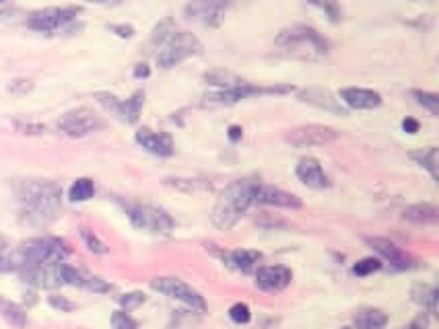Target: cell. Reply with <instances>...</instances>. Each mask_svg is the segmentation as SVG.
I'll return each instance as SVG.
<instances>
[{
	"mask_svg": "<svg viewBox=\"0 0 439 329\" xmlns=\"http://www.w3.org/2000/svg\"><path fill=\"white\" fill-rule=\"evenodd\" d=\"M295 173H297L299 181H301L303 185L312 188V190H326V188H330L328 175L324 173L320 161L314 159V157H303V159L297 163Z\"/></svg>",
	"mask_w": 439,
	"mask_h": 329,
	"instance_id": "cell-16",
	"label": "cell"
},
{
	"mask_svg": "<svg viewBox=\"0 0 439 329\" xmlns=\"http://www.w3.org/2000/svg\"><path fill=\"white\" fill-rule=\"evenodd\" d=\"M227 136H229V140H231V142H239V140H242V136H244V130H242L239 126H231V128H229V132H227Z\"/></svg>",
	"mask_w": 439,
	"mask_h": 329,
	"instance_id": "cell-41",
	"label": "cell"
},
{
	"mask_svg": "<svg viewBox=\"0 0 439 329\" xmlns=\"http://www.w3.org/2000/svg\"><path fill=\"white\" fill-rule=\"evenodd\" d=\"M167 185L175 188V190H182V192H200V190H211V183L208 181H202V179H165Z\"/></svg>",
	"mask_w": 439,
	"mask_h": 329,
	"instance_id": "cell-28",
	"label": "cell"
},
{
	"mask_svg": "<svg viewBox=\"0 0 439 329\" xmlns=\"http://www.w3.org/2000/svg\"><path fill=\"white\" fill-rule=\"evenodd\" d=\"M229 6V0H192L186 6L188 19L200 21L208 27H219L225 19V10Z\"/></svg>",
	"mask_w": 439,
	"mask_h": 329,
	"instance_id": "cell-12",
	"label": "cell"
},
{
	"mask_svg": "<svg viewBox=\"0 0 439 329\" xmlns=\"http://www.w3.org/2000/svg\"><path fill=\"white\" fill-rule=\"evenodd\" d=\"M0 2H2V0H0Z\"/></svg>",
	"mask_w": 439,
	"mask_h": 329,
	"instance_id": "cell-45",
	"label": "cell"
},
{
	"mask_svg": "<svg viewBox=\"0 0 439 329\" xmlns=\"http://www.w3.org/2000/svg\"><path fill=\"white\" fill-rule=\"evenodd\" d=\"M258 183L260 181L256 177H244V179L231 181L221 192L213 208V225L219 231H231L244 218V214L254 204V194Z\"/></svg>",
	"mask_w": 439,
	"mask_h": 329,
	"instance_id": "cell-2",
	"label": "cell"
},
{
	"mask_svg": "<svg viewBox=\"0 0 439 329\" xmlns=\"http://www.w3.org/2000/svg\"><path fill=\"white\" fill-rule=\"evenodd\" d=\"M68 253L70 251H68L66 243L62 239H56V237H37V239L25 241L19 247V251H17L21 268L25 264H58V262H66Z\"/></svg>",
	"mask_w": 439,
	"mask_h": 329,
	"instance_id": "cell-4",
	"label": "cell"
},
{
	"mask_svg": "<svg viewBox=\"0 0 439 329\" xmlns=\"http://www.w3.org/2000/svg\"><path fill=\"white\" fill-rule=\"evenodd\" d=\"M103 126V122L87 107H76V109H70L66 111L60 122H58V128L60 132H64L66 136L70 138H81V136H87L95 130H99Z\"/></svg>",
	"mask_w": 439,
	"mask_h": 329,
	"instance_id": "cell-8",
	"label": "cell"
},
{
	"mask_svg": "<svg viewBox=\"0 0 439 329\" xmlns=\"http://www.w3.org/2000/svg\"><path fill=\"white\" fill-rule=\"evenodd\" d=\"M411 159H413L419 167L427 169V171L431 173V177L438 181V148H436V146L423 148V150H419V152H411Z\"/></svg>",
	"mask_w": 439,
	"mask_h": 329,
	"instance_id": "cell-24",
	"label": "cell"
},
{
	"mask_svg": "<svg viewBox=\"0 0 439 329\" xmlns=\"http://www.w3.org/2000/svg\"><path fill=\"white\" fill-rule=\"evenodd\" d=\"M343 329H351V328H343Z\"/></svg>",
	"mask_w": 439,
	"mask_h": 329,
	"instance_id": "cell-44",
	"label": "cell"
},
{
	"mask_svg": "<svg viewBox=\"0 0 439 329\" xmlns=\"http://www.w3.org/2000/svg\"><path fill=\"white\" fill-rule=\"evenodd\" d=\"M151 288L161 293V295H165V297H169V299H175V301L188 305L192 311H198V313L206 311L204 297L198 291H194L190 284L180 280V278H167V276L155 278V280H151Z\"/></svg>",
	"mask_w": 439,
	"mask_h": 329,
	"instance_id": "cell-7",
	"label": "cell"
},
{
	"mask_svg": "<svg viewBox=\"0 0 439 329\" xmlns=\"http://www.w3.org/2000/svg\"><path fill=\"white\" fill-rule=\"evenodd\" d=\"M299 101L336 115H347V109L341 103V99H336V95L328 89H303L299 91Z\"/></svg>",
	"mask_w": 439,
	"mask_h": 329,
	"instance_id": "cell-17",
	"label": "cell"
},
{
	"mask_svg": "<svg viewBox=\"0 0 439 329\" xmlns=\"http://www.w3.org/2000/svg\"><path fill=\"white\" fill-rule=\"evenodd\" d=\"M81 237H83V241H85V245H87V249L89 251H93V253H99V256H103V253H107V245L93 233V231H89V229H81Z\"/></svg>",
	"mask_w": 439,
	"mask_h": 329,
	"instance_id": "cell-31",
	"label": "cell"
},
{
	"mask_svg": "<svg viewBox=\"0 0 439 329\" xmlns=\"http://www.w3.org/2000/svg\"><path fill=\"white\" fill-rule=\"evenodd\" d=\"M204 80H206L211 87H217V89H231V87H237V84L244 82V78H239L237 74L227 72V70L208 72V74H204Z\"/></svg>",
	"mask_w": 439,
	"mask_h": 329,
	"instance_id": "cell-25",
	"label": "cell"
},
{
	"mask_svg": "<svg viewBox=\"0 0 439 329\" xmlns=\"http://www.w3.org/2000/svg\"><path fill=\"white\" fill-rule=\"evenodd\" d=\"M6 247H8V245H6V239H4V237H0V258L6 253Z\"/></svg>",
	"mask_w": 439,
	"mask_h": 329,
	"instance_id": "cell-43",
	"label": "cell"
},
{
	"mask_svg": "<svg viewBox=\"0 0 439 329\" xmlns=\"http://www.w3.org/2000/svg\"><path fill=\"white\" fill-rule=\"evenodd\" d=\"M341 99L351 109H376L382 105V95L372 89L349 87L341 91Z\"/></svg>",
	"mask_w": 439,
	"mask_h": 329,
	"instance_id": "cell-19",
	"label": "cell"
},
{
	"mask_svg": "<svg viewBox=\"0 0 439 329\" xmlns=\"http://www.w3.org/2000/svg\"><path fill=\"white\" fill-rule=\"evenodd\" d=\"M173 33H175V25H173L169 19H165L163 23H159V25L155 27V31H153V35H151V43L161 47Z\"/></svg>",
	"mask_w": 439,
	"mask_h": 329,
	"instance_id": "cell-29",
	"label": "cell"
},
{
	"mask_svg": "<svg viewBox=\"0 0 439 329\" xmlns=\"http://www.w3.org/2000/svg\"><path fill=\"white\" fill-rule=\"evenodd\" d=\"M415 97V101L419 105H423L425 109H429L431 115H439V97L436 93H427V91H413L411 93Z\"/></svg>",
	"mask_w": 439,
	"mask_h": 329,
	"instance_id": "cell-30",
	"label": "cell"
},
{
	"mask_svg": "<svg viewBox=\"0 0 439 329\" xmlns=\"http://www.w3.org/2000/svg\"><path fill=\"white\" fill-rule=\"evenodd\" d=\"M95 196V185L89 177H81L76 179L70 190H68V200L70 202H87Z\"/></svg>",
	"mask_w": 439,
	"mask_h": 329,
	"instance_id": "cell-26",
	"label": "cell"
},
{
	"mask_svg": "<svg viewBox=\"0 0 439 329\" xmlns=\"http://www.w3.org/2000/svg\"><path fill=\"white\" fill-rule=\"evenodd\" d=\"M33 84H31V80H14L10 87H8V91H12V93H25V91H29Z\"/></svg>",
	"mask_w": 439,
	"mask_h": 329,
	"instance_id": "cell-39",
	"label": "cell"
},
{
	"mask_svg": "<svg viewBox=\"0 0 439 329\" xmlns=\"http://www.w3.org/2000/svg\"><path fill=\"white\" fill-rule=\"evenodd\" d=\"M136 142L155 157H171L173 155V140L165 132H155L151 128H140L136 132Z\"/></svg>",
	"mask_w": 439,
	"mask_h": 329,
	"instance_id": "cell-15",
	"label": "cell"
},
{
	"mask_svg": "<svg viewBox=\"0 0 439 329\" xmlns=\"http://www.w3.org/2000/svg\"><path fill=\"white\" fill-rule=\"evenodd\" d=\"M202 52V43L198 41L196 35L188 31H175L163 45L161 52L157 54V64L161 68H173L188 60L190 56H198Z\"/></svg>",
	"mask_w": 439,
	"mask_h": 329,
	"instance_id": "cell-6",
	"label": "cell"
},
{
	"mask_svg": "<svg viewBox=\"0 0 439 329\" xmlns=\"http://www.w3.org/2000/svg\"><path fill=\"white\" fill-rule=\"evenodd\" d=\"M382 270V262L378 258H363L353 266V274L355 276H370L374 272Z\"/></svg>",
	"mask_w": 439,
	"mask_h": 329,
	"instance_id": "cell-32",
	"label": "cell"
},
{
	"mask_svg": "<svg viewBox=\"0 0 439 329\" xmlns=\"http://www.w3.org/2000/svg\"><path fill=\"white\" fill-rule=\"evenodd\" d=\"M308 2L314 4V6H318V8L328 16L330 23H341V19H343V8L339 6L336 0H308Z\"/></svg>",
	"mask_w": 439,
	"mask_h": 329,
	"instance_id": "cell-27",
	"label": "cell"
},
{
	"mask_svg": "<svg viewBox=\"0 0 439 329\" xmlns=\"http://www.w3.org/2000/svg\"><path fill=\"white\" fill-rule=\"evenodd\" d=\"M293 280V272L287 266H264L256 272V286L264 293H281Z\"/></svg>",
	"mask_w": 439,
	"mask_h": 329,
	"instance_id": "cell-13",
	"label": "cell"
},
{
	"mask_svg": "<svg viewBox=\"0 0 439 329\" xmlns=\"http://www.w3.org/2000/svg\"><path fill=\"white\" fill-rule=\"evenodd\" d=\"M116 35H120V37H132L134 35V29L130 27V25H111L109 27Z\"/></svg>",
	"mask_w": 439,
	"mask_h": 329,
	"instance_id": "cell-37",
	"label": "cell"
},
{
	"mask_svg": "<svg viewBox=\"0 0 439 329\" xmlns=\"http://www.w3.org/2000/svg\"><path fill=\"white\" fill-rule=\"evenodd\" d=\"M95 97H97V101H99L105 109L114 111L122 122H126V124H136V122H138L140 109H142V103H144V93H142V91H136V93H134L130 99H126V101H120L118 97H114V95H109V93H97Z\"/></svg>",
	"mask_w": 439,
	"mask_h": 329,
	"instance_id": "cell-11",
	"label": "cell"
},
{
	"mask_svg": "<svg viewBox=\"0 0 439 329\" xmlns=\"http://www.w3.org/2000/svg\"><path fill=\"white\" fill-rule=\"evenodd\" d=\"M260 260H262V253L252 249H235L223 256V262L237 272H250Z\"/></svg>",
	"mask_w": 439,
	"mask_h": 329,
	"instance_id": "cell-20",
	"label": "cell"
},
{
	"mask_svg": "<svg viewBox=\"0 0 439 329\" xmlns=\"http://www.w3.org/2000/svg\"><path fill=\"white\" fill-rule=\"evenodd\" d=\"M50 305H52L54 309L62 311V313H70V311H74V309H76V305H74V303H70L68 299L58 297V295H52V297H50Z\"/></svg>",
	"mask_w": 439,
	"mask_h": 329,
	"instance_id": "cell-36",
	"label": "cell"
},
{
	"mask_svg": "<svg viewBox=\"0 0 439 329\" xmlns=\"http://www.w3.org/2000/svg\"><path fill=\"white\" fill-rule=\"evenodd\" d=\"M111 328L138 329V321H136V319H132L126 311H114V315H111Z\"/></svg>",
	"mask_w": 439,
	"mask_h": 329,
	"instance_id": "cell-34",
	"label": "cell"
},
{
	"mask_svg": "<svg viewBox=\"0 0 439 329\" xmlns=\"http://www.w3.org/2000/svg\"><path fill=\"white\" fill-rule=\"evenodd\" d=\"M403 130L407 134H417L419 132V122L413 120V117H407V120H403Z\"/></svg>",
	"mask_w": 439,
	"mask_h": 329,
	"instance_id": "cell-40",
	"label": "cell"
},
{
	"mask_svg": "<svg viewBox=\"0 0 439 329\" xmlns=\"http://www.w3.org/2000/svg\"><path fill=\"white\" fill-rule=\"evenodd\" d=\"M147 301V297L142 293H128V295H122L120 297V305L128 311V309H136L140 307L142 303Z\"/></svg>",
	"mask_w": 439,
	"mask_h": 329,
	"instance_id": "cell-35",
	"label": "cell"
},
{
	"mask_svg": "<svg viewBox=\"0 0 439 329\" xmlns=\"http://www.w3.org/2000/svg\"><path fill=\"white\" fill-rule=\"evenodd\" d=\"M427 326H429V317L423 313V315H419L417 319H413L405 329H427Z\"/></svg>",
	"mask_w": 439,
	"mask_h": 329,
	"instance_id": "cell-38",
	"label": "cell"
},
{
	"mask_svg": "<svg viewBox=\"0 0 439 329\" xmlns=\"http://www.w3.org/2000/svg\"><path fill=\"white\" fill-rule=\"evenodd\" d=\"M254 204L281 206V208H291V210L301 208V200L295 194H289L285 190H279V188H272V185H264V183H258L256 185Z\"/></svg>",
	"mask_w": 439,
	"mask_h": 329,
	"instance_id": "cell-14",
	"label": "cell"
},
{
	"mask_svg": "<svg viewBox=\"0 0 439 329\" xmlns=\"http://www.w3.org/2000/svg\"><path fill=\"white\" fill-rule=\"evenodd\" d=\"M149 74H151V70H149L147 64H136V68H134V76L136 78H147Z\"/></svg>",
	"mask_w": 439,
	"mask_h": 329,
	"instance_id": "cell-42",
	"label": "cell"
},
{
	"mask_svg": "<svg viewBox=\"0 0 439 329\" xmlns=\"http://www.w3.org/2000/svg\"><path fill=\"white\" fill-rule=\"evenodd\" d=\"M365 241H367V245H370L372 249H376L386 262H390V266H394V268H398V270H407V268L413 266V264H411L413 260H411L400 247H396L392 241L382 239V237H367Z\"/></svg>",
	"mask_w": 439,
	"mask_h": 329,
	"instance_id": "cell-18",
	"label": "cell"
},
{
	"mask_svg": "<svg viewBox=\"0 0 439 329\" xmlns=\"http://www.w3.org/2000/svg\"><path fill=\"white\" fill-rule=\"evenodd\" d=\"M0 313L2 317L17 329H23L27 326V313L23 307H19L17 303H10L6 299H0Z\"/></svg>",
	"mask_w": 439,
	"mask_h": 329,
	"instance_id": "cell-23",
	"label": "cell"
},
{
	"mask_svg": "<svg viewBox=\"0 0 439 329\" xmlns=\"http://www.w3.org/2000/svg\"><path fill=\"white\" fill-rule=\"evenodd\" d=\"M229 319H231L233 324H237V326H246V324H250V319H252V311H250V307H248L246 303H235V305L229 309Z\"/></svg>",
	"mask_w": 439,
	"mask_h": 329,
	"instance_id": "cell-33",
	"label": "cell"
},
{
	"mask_svg": "<svg viewBox=\"0 0 439 329\" xmlns=\"http://www.w3.org/2000/svg\"><path fill=\"white\" fill-rule=\"evenodd\" d=\"M403 218L415 225H431L438 220V208L431 204H415L403 212Z\"/></svg>",
	"mask_w": 439,
	"mask_h": 329,
	"instance_id": "cell-21",
	"label": "cell"
},
{
	"mask_svg": "<svg viewBox=\"0 0 439 329\" xmlns=\"http://www.w3.org/2000/svg\"><path fill=\"white\" fill-rule=\"evenodd\" d=\"M17 196L23 204V214L33 225H50L62 208V192L54 181L27 179L17 183Z\"/></svg>",
	"mask_w": 439,
	"mask_h": 329,
	"instance_id": "cell-1",
	"label": "cell"
},
{
	"mask_svg": "<svg viewBox=\"0 0 439 329\" xmlns=\"http://www.w3.org/2000/svg\"><path fill=\"white\" fill-rule=\"evenodd\" d=\"M124 208H126L128 220L140 231H147V233H153V235H169L175 227L173 218L159 206L142 204V202H130Z\"/></svg>",
	"mask_w": 439,
	"mask_h": 329,
	"instance_id": "cell-5",
	"label": "cell"
},
{
	"mask_svg": "<svg viewBox=\"0 0 439 329\" xmlns=\"http://www.w3.org/2000/svg\"><path fill=\"white\" fill-rule=\"evenodd\" d=\"M275 45L281 56L301 62H318L330 52V41L308 25H293L283 29Z\"/></svg>",
	"mask_w": 439,
	"mask_h": 329,
	"instance_id": "cell-3",
	"label": "cell"
},
{
	"mask_svg": "<svg viewBox=\"0 0 439 329\" xmlns=\"http://www.w3.org/2000/svg\"><path fill=\"white\" fill-rule=\"evenodd\" d=\"M76 14H78V8H74V6H66V8L50 6V8H41V10L31 12L29 19H27V25L35 31L52 33V31L64 27L66 23H70Z\"/></svg>",
	"mask_w": 439,
	"mask_h": 329,
	"instance_id": "cell-10",
	"label": "cell"
},
{
	"mask_svg": "<svg viewBox=\"0 0 439 329\" xmlns=\"http://www.w3.org/2000/svg\"><path fill=\"white\" fill-rule=\"evenodd\" d=\"M285 138L295 148H312V146H324V144L334 142L339 138V132L334 128H330V126L310 124V126H301V128L289 130V134Z\"/></svg>",
	"mask_w": 439,
	"mask_h": 329,
	"instance_id": "cell-9",
	"label": "cell"
},
{
	"mask_svg": "<svg viewBox=\"0 0 439 329\" xmlns=\"http://www.w3.org/2000/svg\"><path fill=\"white\" fill-rule=\"evenodd\" d=\"M386 324H388V315L380 309H365L353 321V326L357 329H384Z\"/></svg>",
	"mask_w": 439,
	"mask_h": 329,
	"instance_id": "cell-22",
	"label": "cell"
}]
</instances>
